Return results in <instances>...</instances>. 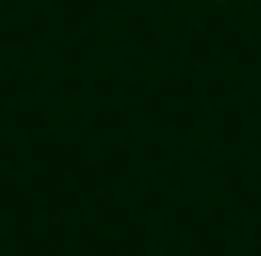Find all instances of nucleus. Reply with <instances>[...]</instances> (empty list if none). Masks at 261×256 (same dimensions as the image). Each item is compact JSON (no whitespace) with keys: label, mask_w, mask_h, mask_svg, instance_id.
<instances>
[{"label":"nucleus","mask_w":261,"mask_h":256,"mask_svg":"<svg viewBox=\"0 0 261 256\" xmlns=\"http://www.w3.org/2000/svg\"><path fill=\"white\" fill-rule=\"evenodd\" d=\"M213 6H245V0H213Z\"/></svg>","instance_id":"f257e3e1"}]
</instances>
